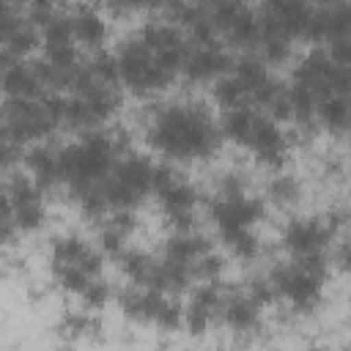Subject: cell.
Listing matches in <instances>:
<instances>
[{
  "label": "cell",
  "instance_id": "cell-18",
  "mask_svg": "<svg viewBox=\"0 0 351 351\" xmlns=\"http://www.w3.org/2000/svg\"><path fill=\"white\" fill-rule=\"evenodd\" d=\"M88 252H90L88 244L80 241L77 236H63V239H58L52 244V261L55 263H77V266H82Z\"/></svg>",
  "mask_w": 351,
  "mask_h": 351
},
{
  "label": "cell",
  "instance_id": "cell-12",
  "mask_svg": "<svg viewBox=\"0 0 351 351\" xmlns=\"http://www.w3.org/2000/svg\"><path fill=\"white\" fill-rule=\"evenodd\" d=\"M222 318H225V324H228L230 329H239V332L252 329V326L258 324V304H255L250 296H236V299L225 302Z\"/></svg>",
  "mask_w": 351,
  "mask_h": 351
},
{
  "label": "cell",
  "instance_id": "cell-27",
  "mask_svg": "<svg viewBox=\"0 0 351 351\" xmlns=\"http://www.w3.org/2000/svg\"><path fill=\"white\" fill-rule=\"evenodd\" d=\"M321 3H326V5H340V3H351V0H321Z\"/></svg>",
  "mask_w": 351,
  "mask_h": 351
},
{
  "label": "cell",
  "instance_id": "cell-6",
  "mask_svg": "<svg viewBox=\"0 0 351 351\" xmlns=\"http://www.w3.org/2000/svg\"><path fill=\"white\" fill-rule=\"evenodd\" d=\"M250 148L258 154V159L263 165H280L285 159V137L277 129L274 121L269 118H258L252 137H250Z\"/></svg>",
  "mask_w": 351,
  "mask_h": 351
},
{
  "label": "cell",
  "instance_id": "cell-1",
  "mask_svg": "<svg viewBox=\"0 0 351 351\" xmlns=\"http://www.w3.org/2000/svg\"><path fill=\"white\" fill-rule=\"evenodd\" d=\"M151 143L167 156H206L217 148L219 132L200 107H170L162 110L151 126Z\"/></svg>",
  "mask_w": 351,
  "mask_h": 351
},
{
  "label": "cell",
  "instance_id": "cell-9",
  "mask_svg": "<svg viewBox=\"0 0 351 351\" xmlns=\"http://www.w3.org/2000/svg\"><path fill=\"white\" fill-rule=\"evenodd\" d=\"M25 162H27V167H30V173H33V178H36L38 186H49V184H55V181L60 178L58 154L49 151V148H44V145L33 148V151L25 156Z\"/></svg>",
  "mask_w": 351,
  "mask_h": 351
},
{
  "label": "cell",
  "instance_id": "cell-24",
  "mask_svg": "<svg viewBox=\"0 0 351 351\" xmlns=\"http://www.w3.org/2000/svg\"><path fill=\"white\" fill-rule=\"evenodd\" d=\"M82 299H85V304H88L90 310H99V307H104V304H107V299H110V288H107L104 282L90 280V282H88V288L82 291Z\"/></svg>",
  "mask_w": 351,
  "mask_h": 351
},
{
  "label": "cell",
  "instance_id": "cell-25",
  "mask_svg": "<svg viewBox=\"0 0 351 351\" xmlns=\"http://www.w3.org/2000/svg\"><path fill=\"white\" fill-rule=\"evenodd\" d=\"M110 3H112L115 11H134V8H140L148 0H110Z\"/></svg>",
  "mask_w": 351,
  "mask_h": 351
},
{
  "label": "cell",
  "instance_id": "cell-10",
  "mask_svg": "<svg viewBox=\"0 0 351 351\" xmlns=\"http://www.w3.org/2000/svg\"><path fill=\"white\" fill-rule=\"evenodd\" d=\"M318 115L329 129H346L351 123V96L348 93H326V96H321Z\"/></svg>",
  "mask_w": 351,
  "mask_h": 351
},
{
  "label": "cell",
  "instance_id": "cell-15",
  "mask_svg": "<svg viewBox=\"0 0 351 351\" xmlns=\"http://www.w3.org/2000/svg\"><path fill=\"white\" fill-rule=\"evenodd\" d=\"M214 96H217V101L225 107V110H236V107H247L250 101H252V93H250V88L233 74V77H225V80H219L217 82V88H214Z\"/></svg>",
  "mask_w": 351,
  "mask_h": 351
},
{
  "label": "cell",
  "instance_id": "cell-5",
  "mask_svg": "<svg viewBox=\"0 0 351 351\" xmlns=\"http://www.w3.org/2000/svg\"><path fill=\"white\" fill-rule=\"evenodd\" d=\"M156 195H159V203H162L165 214L173 219V225L178 230H186L192 225V211H195V203H197L195 189L186 181L173 178L170 184H165L162 189H156Z\"/></svg>",
  "mask_w": 351,
  "mask_h": 351
},
{
  "label": "cell",
  "instance_id": "cell-14",
  "mask_svg": "<svg viewBox=\"0 0 351 351\" xmlns=\"http://www.w3.org/2000/svg\"><path fill=\"white\" fill-rule=\"evenodd\" d=\"M151 52H167V49H186L181 33L173 25H148L140 38Z\"/></svg>",
  "mask_w": 351,
  "mask_h": 351
},
{
  "label": "cell",
  "instance_id": "cell-11",
  "mask_svg": "<svg viewBox=\"0 0 351 351\" xmlns=\"http://www.w3.org/2000/svg\"><path fill=\"white\" fill-rule=\"evenodd\" d=\"M255 121H258V115H252V112H250V107L225 110V115H222V134H225L228 140H233V143L250 145V137H252Z\"/></svg>",
  "mask_w": 351,
  "mask_h": 351
},
{
  "label": "cell",
  "instance_id": "cell-8",
  "mask_svg": "<svg viewBox=\"0 0 351 351\" xmlns=\"http://www.w3.org/2000/svg\"><path fill=\"white\" fill-rule=\"evenodd\" d=\"M3 88H5L8 99H38L44 90V82H41L36 66L5 63L3 66Z\"/></svg>",
  "mask_w": 351,
  "mask_h": 351
},
{
  "label": "cell",
  "instance_id": "cell-13",
  "mask_svg": "<svg viewBox=\"0 0 351 351\" xmlns=\"http://www.w3.org/2000/svg\"><path fill=\"white\" fill-rule=\"evenodd\" d=\"M74 19V38L77 41H82V44H88V47H99L104 38H107V25H104V19L96 14V11H90V8H82L77 16H71Z\"/></svg>",
  "mask_w": 351,
  "mask_h": 351
},
{
  "label": "cell",
  "instance_id": "cell-20",
  "mask_svg": "<svg viewBox=\"0 0 351 351\" xmlns=\"http://www.w3.org/2000/svg\"><path fill=\"white\" fill-rule=\"evenodd\" d=\"M225 239V244L241 258V261H252L255 255H258V250H261V241L255 239V233L247 228V230H236V233H230V236H222Z\"/></svg>",
  "mask_w": 351,
  "mask_h": 351
},
{
  "label": "cell",
  "instance_id": "cell-4",
  "mask_svg": "<svg viewBox=\"0 0 351 351\" xmlns=\"http://www.w3.org/2000/svg\"><path fill=\"white\" fill-rule=\"evenodd\" d=\"M332 228L318 222V219H296L285 228V247L296 255V258H307V255H318L324 250V244L329 241Z\"/></svg>",
  "mask_w": 351,
  "mask_h": 351
},
{
  "label": "cell",
  "instance_id": "cell-16",
  "mask_svg": "<svg viewBox=\"0 0 351 351\" xmlns=\"http://www.w3.org/2000/svg\"><path fill=\"white\" fill-rule=\"evenodd\" d=\"M225 33H228L236 44H255V41H261L263 27H261V19H258L250 8H241V11L233 16V22L228 25Z\"/></svg>",
  "mask_w": 351,
  "mask_h": 351
},
{
  "label": "cell",
  "instance_id": "cell-26",
  "mask_svg": "<svg viewBox=\"0 0 351 351\" xmlns=\"http://www.w3.org/2000/svg\"><path fill=\"white\" fill-rule=\"evenodd\" d=\"M340 261H343V266H346V269L351 271V244H348V247L343 250V255H340Z\"/></svg>",
  "mask_w": 351,
  "mask_h": 351
},
{
  "label": "cell",
  "instance_id": "cell-7",
  "mask_svg": "<svg viewBox=\"0 0 351 351\" xmlns=\"http://www.w3.org/2000/svg\"><path fill=\"white\" fill-rule=\"evenodd\" d=\"M228 55L214 47V44H200L197 49H192L184 60V74L195 82L200 80H211V77H219L225 69H228Z\"/></svg>",
  "mask_w": 351,
  "mask_h": 351
},
{
  "label": "cell",
  "instance_id": "cell-19",
  "mask_svg": "<svg viewBox=\"0 0 351 351\" xmlns=\"http://www.w3.org/2000/svg\"><path fill=\"white\" fill-rule=\"evenodd\" d=\"M121 266H123L126 277H132V282H140V285H145L148 277H151V271H154V261L148 255H143V252H126V255H121Z\"/></svg>",
  "mask_w": 351,
  "mask_h": 351
},
{
  "label": "cell",
  "instance_id": "cell-21",
  "mask_svg": "<svg viewBox=\"0 0 351 351\" xmlns=\"http://www.w3.org/2000/svg\"><path fill=\"white\" fill-rule=\"evenodd\" d=\"M236 77L250 88V93L269 77L266 74V66H263V60H258V58H241L239 63H236Z\"/></svg>",
  "mask_w": 351,
  "mask_h": 351
},
{
  "label": "cell",
  "instance_id": "cell-17",
  "mask_svg": "<svg viewBox=\"0 0 351 351\" xmlns=\"http://www.w3.org/2000/svg\"><path fill=\"white\" fill-rule=\"evenodd\" d=\"M11 217H14L19 230H36V228L44 225L47 214H44V206H41V197H30V200H22V203H11Z\"/></svg>",
  "mask_w": 351,
  "mask_h": 351
},
{
  "label": "cell",
  "instance_id": "cell-2",
  "mask_svg": "<svg viewBox=\"0 0 351 351\" xmlns=\"http://www.w3.org/2000/svg\"><path fill=\"white\" fill-rule=\"evenodd\" d=\"M271 282H274L277 293L285 296L293 307L307 310V307H313V304L318 302V296H321L324 274L296 261L293 266H280V269H274Z\"/></svg>",
  "mask_w": 351,
  "mask_h": 351
},
{
  "label": "cell",
  "instance_id": "cell-22",
  "mask_svg": "<svg viewBox=\"0 0 351 351\" xmlns=\"http://www.w3.org/2000/svg\"><path fill=\"white\" fill-rule=\"evenodd\" d=\"M269 195L277 200V203H293L299 197V184L293 176H277L271 184H269Z\"/></svg>",
  "mask_w": 351,
  "mask_h": 351
},
{
  "label": "cell",
  "instance_id": "cell-23",
  "mask_svg": "<svg viewBox=\"0 0 351 351\" xmlns=\"http://www.w3.org/2000/svg\"><path fill=\"white\" fill-rule=\"evenodd\" d=\"M154 324L162 326V329H167V332L170 329H178V324H181V307L176 302L165 299L162 307H159V313H156V318H154Z\"/></svg>",
  "mask_w": 351,
  "mask_h": 351
},
{
  "label": "cell",
  "instance_id": "cell-3",
  "mask_svg": "<svg viewBox=\"0 0 351 351\" xmlns=\"http://www.w3.org/2000/svg\"><path fill=\"white\" fill-rule=\"evenodd\" d=\"M263 214L261 200L241 195H222L214 206H211V219L217 222L222 236H230L236 230H247L252 228Z\"/></svg>",
  "mask_w": 351,
  "mask_h": 351
}]
</instances>
